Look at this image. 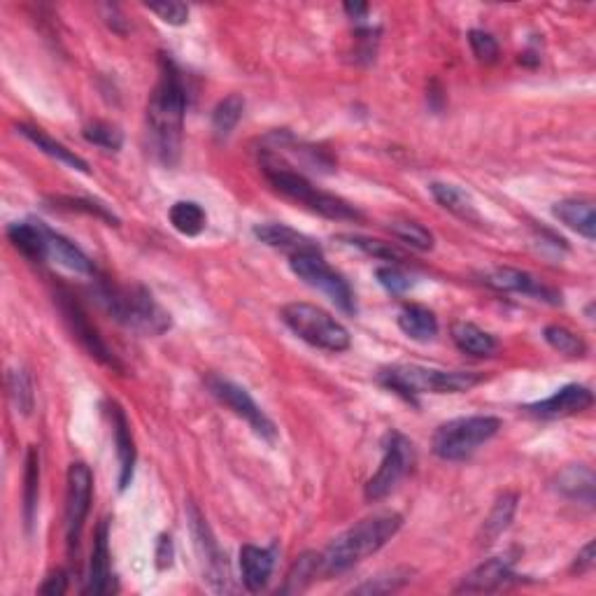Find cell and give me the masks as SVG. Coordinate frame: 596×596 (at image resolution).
Returning a JSON list of instances; mask_svg holds the SVG:
<instances>
[{
  "label": "cell",
  "instance_id": "30bf717a",
  "mask_svg": "<svg viewBox=\"0 0 596 596\" xmlns=\"http://www.w3.org/2000/svg\"><path fill=\"white\" fill-rule=\"evenodd\" d=\"M205 385H208L210 394L215 396L222 406H226L233 415H238L240 420L250 424V429L261 438V441L266 443L278 441V429H275L273 420L257 406V401L247 394L245 387H240L236 382L226 378H219V375H210V378L205 380Z\"/></svg>",
  "mask_w": 596,
  "mask_h": 596
},
{
  "label": "cell",
  "instance_id": "8fae6325",
  "mask_svg": "<svg viewBox=\"0 0 596 596\" xmlns=\"http://www.w3.org/2000/svg\"><path fill=\"white\" fill-rule=\"evenodd\" d=\"M56 303H59L61 315H63V319H66L68 329L75 336L77 343H80L84 350H87L96 361H101L103 366H108V368H112V371L122 373L124 371L122 361L117 359V354L110 350V345L105 343L96 326L91 324V319H89L87 312H84L80 301H77L73 294L59 292V294H56Z\"/></svg>",
  "mask_w": 596,
  "mask_h": 596
},
{
  "label": "cell",
  "instance_id": "f546056e",
  "mask_svg": "<svg viewBox=\"0 0 596 596\" xmlns=\"http://www.w3.org/2000/svg\"><path fill=\"white\" fill-rule=\"evenodd\" d=\"M515 510H517V494L513 492L501 494L499 499L494 501L489 515L485 517V524H482V543L485 545L494 543L496 538L510 527V522H513L515 517Z\"/></svg>",
  "mask_w": 596,
  "mask_h": 596
},
{
  "label": "cell",
  "instance_id": "f1b7e54d",
  "mask_svg": "<svg viewBox=\"0 0 596 596\" xmlns=\"http://www.w3.org/2000/svg\"><path fill=\"white\" fill-rule=\"evenodd\" d=\"M24 524L26 529H33L35 513H38V499H40V450L35 445L28 447L26 454V468H24Z\"/></svg>",
  "mask_w": 596,
  "mask_h": 596
},
{
  "label": "cell",
  "instance_id": "7dc6e473",
  "mask_svg": "<svg viewBox=\"0 0 596 596\" xmlns=\"http://www.w3.org/2000/svg\"><path fill=\"white\" fill-rule=\"evenodd\" d=\"M343 10H345V14H347V17H350V19L361 21V19H366L368 5H366V3H345V5H343Z\"/></svg>",
  "mask_w": 596,
  "mask_h": 596
},
{
  "label": "cell",
  "instance_id": "9c48e42d",
  "mask_svg": "<svg viewBox=\"0 0 596 596\" xmlns=\"http://www.w3.org/2000/svg\"><path fill=\"white\" fill-rule=\"evenodd\" d=\"M415 464V447L399 431H392L385 441V457L380 461V468L371 480L366 482V499L382 501L396 489V485L406 478Z\"/></svg>",
  "mask_w": 596,
  "mask_h": 596
},
{
  "label": "cell",
  "instance_id": "d6986e66",
  "mask_svg": "<svg viewBox=\"0 0 596 596\" xmlns=\"http://www.w3.org/2000/svg\"><path fill=\"white\" fill-rule=\"evenodd\" d=\"M254 236H257L259 243L273 247V250L285 252L289 257H301V254H322V247H319L315 240L305 236V233H298L287 224H278V222L257 224L254 226Z\"/></svg>",
  "mask_w": 596,
  "mask_h": 596
},
{
  "label": "cell",
  "instance_id": "5bb4252c",
  "mask_svg": "<svg viewBox=\"0 0 596 596\" xmlns=\"http://www.w3.org/2000/svg\"><path fill=\"white\" fill-rule=\"evenodd\" d=\"M482 282L503 294H524L550 305L562 303V294H559L557 289L548 287L543 280H538L536 275L520 271V268H494V271L482 275Z\"/></svg>",
  "mask_w": 596,
  "mask_h": 596
},
{
  "label": "cell",
  "instance_id": "836d02e7",
  "mask_svg": "<svg viewBox=\"0 0 596 596\" xmlns=\"http://www.w3.org/2000/svg\"><path fill=\"white\" fill-rule=\"evenodd\" d=\"M543 338H545V343L552 347V350L564 354V357L580 359V357H585V354H587L585 340L580 338L578 333L566 329V326H559V324L545 326Z\"/></svg>",
  "mask_w": 596,
  "mask_h": 596
},
{
  "label": "cell",
  "instance_id": "b9f144b4",
  "mask_svg": "<svg viewBox=\"0 0 596 596\" xmlns=\"http://www.w3.org/2000/svg\"><path fill=\"white\" fill-rule=\"evenodd\" d=\"M410 580L408 571H392L387 576H378L373 580H368L361 587H357V594H387V592H396L399 587H403Z\"/></svg>",
  "mask_w": 596,
  "mask_h": 596
},
{
  "label": "cell",
  "instance_id": "7402d4cb",
  "mask_svg": "<svg viewBox=\"0 0 596 596\" xmlns=\"http://www.w3.org/2000/svg\"><path fill=\"white\" fill-rule=\"evenodd\" d=\"M14 129H17L19 136H24L28 140V143L38 147L42 154H47L49 159H54V161L63 163V166H68V168H73V170H80V173L89 175V163L84 161L80 154H75L73 149H68L63 143H59V140H54L52 136H47L45 131L38 129V126L17 124V126H14Z\"/></svg>",
  "mask_w": 596,
  "mask_h": 596
},
{
  "label": "cell",
  "instance_id": "4dcf8cb0",
  "mask_svg": "<svg viewBox=\"0 0 596 596\" xmlns=\"http://www.w3.org/2000/svg\"><path fill=\"white\" fill-rule=\"evenodd\" d=\"M168 219L173 224V229L187 238L201 236L205 224H208V215H205V210L196 201L173 203L168 210Z\"/></svg>",
  "mask_w": 596,
  "mask_h": 596
},
{
  "label": "cell",
  "instance_id": "ffe728a7",
  "mask_svg": "<svg viewBox=\"0 0 596 596\" xmlns=\"http://www.w3.org/2000/svg\"><path fill=\"white\" fill-rule=\"evenodd\" d=\"M275 569V555L273 550L257 548V545H243L240 548V576L247 592H261L266 590L268 580Z\"/></svg>",
  "mask_w": 596,
  "mask_h": 596
},
{
  "label": "cell",
  "instance_id": "ab89813d",
  "mask_svg": "<svg viewBox=\"0 0 596 596\" xmlns=\"http://www.w3.org/2000/svg\"><path fill=\"white\" fill-rule=\"evenodd\" d=\"M375 278H378L380 285L385 287L389 294H394V296L406 294L408 289L415 285L413 275H408L406 271H403L401 266H392V264L380 266L378 271H375Z\"/></svg>",
  "mask_w": 596,
  "mask_h": 596
},
{
  "label": "cell",
  "instance_id": "ee69618b",
  "mask_svg": "<svg viewBox=\"0 0 596 596\" xmlns=\"http://www.w3.org/2000/svg\"><path fill=\"white\" fill-rule=\"evenodd\" d=\"M66 590H68V576H66V571L49 573V578H45V583L40 585V594L59 596V594H66Z\"/></svg>",
  "mask_w": 596,
  "mask_h": 596
},
{
  "label": "cell",
  "instance_id": "484cf974",
  "mask_svg": "<svg viewBox=\"0 0 596 596\" xmlns=\"http://www.w3.org/2000/svg\"><path fill=\"white\" fill-rule=\"evenodd\" d=\"M452 340L461 352L471 357H494L499 350V340L473 322H454Z\"/></svg>",
  "mask_w": 596,
  "mask_h": 596
},
{
  "label": "cell",
  "instance_id": "ba28073f",
  "mask_svg": "<svg viewBox=\"0 0 596 596\" xmlns=\"http://www.w3.org/2000/svg\"><path fill=\"white\" fill-rule=\"evenodd\" d=\"M289 266H292L298 280H303L308 287L329 296V301L338 305L347 315L357 312V301H354L350 282L326 264L324 254H301V257H292Z\"/></svg>",
  "mask_w": 596,
  "mask_h": 596
},
{
  "label": "cell",
  "instance_id": "60d3db41",
  "mask_svg": "<svg viewBox=\"0 0 596 596\" xmlns=\"http://www.w3.org/2000/svg\"><path fill=\"white\" fill-rule=\"evenodd\" d=\"M468 45H471L475 59L480 63H496L499 61V42L492 33L487 31H480V28H473L471 33H468Z\"/></svg>",
  "mask_w": 596,
  "mask_h": 596
},
{
  "label": "cell",
  "instance_id": "4fadbf2b",
  "mask_svg": "<svg viewBox=\"0 0 596 596\" xmlns=\"http://www.w3.org/2000/svg\"><path fill=\"white\" fill-rule=\"evenodd\" d=\"M91 499H94V473L84 461H73L68 468V492H66V541L73 552L80 545V536L87 522Z\"/></svg>",
  "mask_w": 596,
  "mask_h": 596
},
{
  "label": "cell",
  "instance_id": "3957f363",
  "mask_svg": "<svg viewBox=\"0 0 596 596\" xmlns=\"http://www.w3.org/2000/svg\"><path fill=\"white\" fill-rule=\"evenodd\" d=\"M403 527V517L399 513H378L366 517L333 538L324 555H319V573L322 576H340L350 571L361 559L375 555L385 548Z\"/></svg>",
  "mask_w": 596,
  "mask_h": 596
},
{
  "label": "cell",
  "instance_id": "e0dca14e",
  "mask_svg": "<svg viewBox=\"0 0 596 596\" xmlns=\"http://www.w3.org/2000/svg\"><path fill=\"white\" fill-rule=\"evenodd\" d=\"M108 417L112 422V434H115L117 447V464H119V489H124L133 482V471H136V443H133L131 424L124 408L117 401L108 403Z\"/></svg>",
  "mask_w": 596,
  "mask_h": 596
},
{
  "label": "cell",
  "instance_id": "44dd1931",
  "mask_svg": "<svg viewBox=\"0 0 596 596\" xmlns=\"http://www.w3.org/2000/svg\"><path fill=\"white\" fill-rule=\"evenodd\" d=\"M7 238L28 261L42 264L49 259L47 226H42V222H14L7 226Z\"/></svg>",
  "mask_w": 596,
  "mask_h": 596
},
{
  "label": "cell",
  "instance_id": "d4e9b609",
  "mask_svg": "<svg viewBox=\"0 0 596 596\" xmlns=\"http://www.w3.org/2000/svg\"><path fill=\"white\" fill-rule=\"evenodd\" d=\"M594 485L596 478L592 468L587 466H569L557 475L555 489L566 499L585 503L587 508H594Z\"/></svg>",
  "mask_w": 596,
  "mask_h": 596
},
{
  "label": "cell",
  "instance_id": "52a82bcc",
  "mask_svg": "<svg viewBox=\"0 0 596 596\" xmlns=\"http://www.w3.org/2000/svg\"><path fill=\"white\" fill-rule=\"evenodd\" d=\"M501 431V420L492 415H471V417H457L441 424L436 429L434 447L436 457L443 461H464L471 454Z\"/></svg>",
  "mask_w": 596,
  "mask_h": 596
},
{
  "label": "cell",
  "instance_id": "83f0119b",
  "mask_svg": "<svg viewBox=\"0 0 596 596\" xmlns=\"http://www.w3.org/2000/svg\"><path fill=\"white\" fill-rule=\"evenodd\" d=\"M399 329L406 333L408 338L417 340V343H429L438 336V317L434 310L424 308V305L410 303L399 312Z\"/></svg>",
  "mask_w": 596,
  "mask_h": 596
},
{
  "label": "cell",
  "instance_id": "277c9868",
  "mask_svg": "<svg viewBox=\"0 0 596 596\" xmlns=\"http://www.w3.org/2000/svg\"><path fill=\"white\" fill-rule=\"evenodd\" d=\"M264 175L271 182V187L280 191L282 196L292 198L294 203H301L326 219H333V222H359V219H364L361 210L354 208L352 203L336 194H329V191L317 189L308 177L287 166L280 156L268 152L264 154Z\"/></svg>",
  "mask_w": 596,
  "mask_h": 596
},
{
  "label": "cell",
  "instance_id": "bcb514c9",
  "mask_svg": "<svg viewBox=\"0 0 596 596\" xmlns=\"http://www.w3.org/2000/svg\"><path fill=\"white\" fill-rule=\"evenodd\" d=\"M592 566H594V543L590 541L583 548V552L576 557V566H573V569H576L578 573H587Z\"/></svg>",
  "mask_w": 596,
  "mask_h": 596
},
{
  "label": "cell",
  "instance_id": "74e56055",
  "mask_svg": "<svg viewBox=\"0 0 596 596\" xmlns=\"http://www.w3.org/2000/svg\"><path fill=\"white\" fill-rule=\"evenodd\" d=\"M82 136L87 143L101 147L105 152H119L124 145V133L119 131L115 124H108V122H94L84 126Z\"/></svg>",
  "mask_w": 596,
  "mask_h": 596
},
{
  "label": "cell",
  "instance_id": "5b68a950",
  "mask_svg": "<svg viewBox=\"0 0 596 596\" xmlns=\"http://www.w3.org/2000/svg\"><path fill=\"white\" fill-rule=\"evenodd\" d=\"M378 380L382 387L392 389L401 399L417 403V396L422 394H464L468 389L478 387L485 375L475 371H441V368L399 364L380 371Z\"/></svg>",
  "mask_w": 596,
  "mask_h": 596
},
{
  "label": "cell",
  "instance_id": "1f68e13d",
  "mask_svg": "<svg viewBox=\"0 0 596 596\" xmlns=\"http://www.w3.org/2000/svg\"><path fill=\"white\" fill-rule=\"evenodd\" d=\"M245 112V98L238 94H229L217 103L215 112H212V131L217 138H229L233 129H236L240 117Z\"/></svg>",
  "mask_w": 596,
  "mask_h": 596
},
{
  "label": "cell",
  "instance_id": "cb8c5ba5",
  "mask_svg": "<svg viewBox=\"0 0 596 596\" xmlns=\"http://www.w3.org/2000/svg\"><path fill=\"white\" fill-rule=\"evenodd\" d=\"M47 245H49V259H54L59 266L80 275H91V278L96 275L94 261H91L87 254L73 243V240L61 236V233H54L52 229H47Z\"/></svg>",
  "mask_w": 596,
  "mask_h": 596
},
{
  "label": "cell",
  "instance_id": "2e32d148",
  "mask_svg": "<svg viewBox=\"0 0 596 596\" xmlns=\"http://www.w3.org/2000/svg\"><path fill=\"white\" fill-rule=\"evenodd\" d=\"M115 592V576L110 566V522L103 520L94 534V548H91L89 576L84 594L103 596Z\"/></svg>",
  "mask_w": 596,
  "mask_h": 596
},
{
  "label": "cell",
  "instance_id": "7c38bea8",
  "mask_svg": "<svg viewBox=\"0 0 596 596\" xmlns=\"http://www.w3.org/2000/svg\"><path fill=\"white\" fill-rule=\"evenodd\" d=\"M189 529L191 536H194V545L198 552V559H201L203 569V580H208V585L215 592H229L231 590V571L229 562H226V555L219 550V543L212 536V531L205 522L194 503H189Z\"/></svg>",
  "mask_w": 596,
  "mask_h": 596
},
{
  "label": "cell",
  "instance_id": "4316f807",
  "mask_svg": "<svg viewBox=\"0 0 596 596\" xmlns=\"http://www.w3.org/2000/svg\"><path fill=\"white\" fill-rule=\"evenodd\" d=\"M429 189H431V196L436 198V203L447 212H452L454 217L464 219L468 224H480V215L478 210H475L473 198L466 189L447 182H434Z\"/></svg>",
  "mask_w": 596,
  "mask_h": 596
},
{
  "label": "cell",
  "instance_id": "e575fe53",
  "mask_svg": "<svg viewBox=\"0 0 596 596\" xmlns=\"http://www.w3.org/2000/svg\"><path fill=\"white\" fill-rule=\"evenodd\" d=\"M389 231H392L394 238H399L403 245H408L410 250L417 252H429L434 250V233H431L427 226L420 222H410V219H399V222L389 224Z\"/></svg>",
  "mask_w": 596,
  "mask_h": 596
},
{
  "label": "cell",
  "instance_id": "9a60e30c",
  "mask_svg": "<svg viewBox=\"0 0 596 596\" xmlns=\"http://www.w3.org/2000/svg\"><path fill=\"white\" fill-rule=\"evenodd\" d=\"M594 394L585 385H566L557 389L548 399L531 403L527 408L531 415L541 417V420H557V417H571L592 408Z\"/></svg>",
  "mask_w": 596,
  "mask_h": 596
},
{
  "label": "cell",
  "instance_id": "7bdbcfd3",
  "mask_svg": "<svg viewBox=\"0 0 596 596\" xmlns=\"http://www.w3.org/2000/svg\"><path fill=\"white\" fill-rule=\"evenodd\" d=\"M149 12H154L163 24L168 26H184L189 21V7L184 3H161V5H147Z\"/></svg>",
  "mask_w": 596,
  "mask_h": 596
},
{
  "label": "cell",
  "instance_id": "7a4b0ae2",
  "mask_svg": "<svg viewBox=\"0 0 596 596\" xmlns=\"http://www.w3.org/2000/svg\"><path fill=\"white\" fill-rule=\"evenodd\" d=\"M94 280L96 301L101 303V308L115 322L126 326V329L136 331L140 336H163L173 326L170 312L163 310L152 292L143 285L122 287L98 273L94 275Z\"/></svg>",
  "mask_w": 596,
  "mask_h": 596
},
{
  "label": "cell",
  "instance_id": "ac0fdd59",
  "mask_svg": "<svg viewBox=\"0 0 596 596\" xmlns=\"http://www.w3.org/2000/svg\"><path fill=\"white\" fill-rule=\"evenodd\" d=\"M513 562L515 559L510 555L487 559V562L475 566V569L468 573L464 580H461L457 592L459 594H464V592L466 594H482V592L501 590L503 585L510 583V580L515 578Z\"/></svg>",
  "mask_w": 596,
  "mask_h": 596
},
{
  "label": "cell",
  "instance_id": "f6af8a7d",
  "mask_svg": "<svg viewBox=\"0 0 596 596\" xmlns=\"http://www.w3.org/2000/svg\"><path fill=\"white\" fill-rule=\"evenodd\" d=\"M173 541H170V536H161L159 543H156V569L159 571H166L173 566Z\"/></svg>",
  "mask_w": 596,
  "mask_h": 596
},
{
  "label": "cell",
  "instance_id": "d6a6232c",
  "mask_svg": "<svg viewBox=\"0 0 596 596\" xmlns=\"http://www.w3.org/2000/svg\"><path fill=\"white\" fill-rule=\"evenodd\" d=\"M7 394H10V401L12 406L17 408V413L26 417L33 413L35 392L31 375H28L24 368H12V371L7 373Z\"/></svg>",
  "mask_w": 596,
  "mask_h": 596
},
{
  "label": "cell",
  "instance_id": "8992f818",
  "mask_svg": "<svg viewBox=\"0 0 596 596\" xmlns=\"http://www.w3.org/2000/svg\"><path fill=\"white\" fill-rule=\"evenodd\" d=\"M282 322L292 329L298 338L324 352H345L350 350L352 338L338 319L312 303H287L282 308Z\"/></svg>",
  "mask_w": 596,
  "mask_h": 596
},
{
  "label": "cell",
  "instance_id": "8d00e7d4",
  "mask_svg": "<svg viewBox=\"0 0 596 596\" xmlns=\"http://www.w3.org/2000/svg\"><path fill=\"white\" fill-rule=\"evenodd\" d=\"M52 203L61 210H73V212H87V215H94L110 226H119V217L112 212L108 205L94 201V198H70V196H59L52 198Z\"/></svg>",
  "mask_w": 596,
  "mask_h": 596
},
{
  "label": "cell",
  "instance_id": "603a6c76",
  "mask_svg": "<svg viewBox=\"0 0 596 596\" xmlns=\"http://www.w3.org/2000/svg\"><path fill=\"white\" fill-rule=\"evenodd\" d=\"M552 215L583 238H596V210L592 198H564V201L555 203Z\"/></svg>",
  "mask_w": 596,
  "mask_h": 596
},
{
  "label": "cell",
  "instance_id": "f35d334b",
  "mask_svg": "<svg viewBox=\"0 0 596 596\" xmlns=\"http://www.w3.org/2000/svg\"><path fill=\"white\" fill-rule=\"evenodd\" d=\"M319 573V555H312V552H305L294 562L292 571L287 573V585L282 587V592H301L308 587L312 578H317Z\"/></svg>",
  "mask_w": 596,
  "mask_h": 596
},
{
  "label": "cell",
  "instance_id": "d590c367",
  "mask_svg": "<svg viewBox=\"0 0 596 596\" xmlns=\"http://www.w3.org/2000/svg\"><path fill=\"white\" fill-rule=\"evenodd\" d=\"M343 240H347L352 247H357V250L368 254V257H373L378 261H387V264H392V266H401L403 261H406V254H403L396 245L385 243V240L364 238V236H345Z\"/></svg>",
  "mask_w": 596,
  "mask_h": 596
},
{
  "label": "cell",
  "instance_id": "6da1fadb",
  "mask_svg": "<svg viewBox=\"0 0 596 596\" xmlns=\"http://www.w3.org/2000/svg\"><path fill=\"white\" fill-rule=\"evenodd\" d=\"M184 115H187V89L182 73L173 59L161 56L159 82L147 103V129L156 159L168 168L180 161Z\"/></svg>",
  "mask_w": 596,
  "mask_h": 596
}]
</instances>
